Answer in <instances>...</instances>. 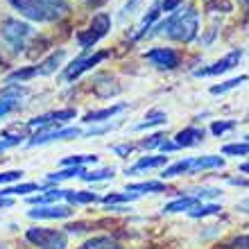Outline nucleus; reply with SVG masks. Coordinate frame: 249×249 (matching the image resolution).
Listing matches in <instances>:
<instances>
[{
	"instance_id": "nucleus-22",
	"label": "nucleus",
	"mask_w": 249,
	"mask_h": 249,
	"mask_svg": "<svg viewBox=\"0 0 249 249\" xmlns=\"http://www.w3.org/2000/svg\"><path fill=\"white\" fill-rule=\"evenodd\" d=\"M79 249H123V247L109 236H95V238H89Z\"/></svg>"
},
{
	"instance_id": "nucleus-7",
	"label": "nucleus",
	"mask_w": 249,
	"mask_h": 249,
	"mask_svg": "<svg viewBox=\"0 0 249 249\" xmlns=\"http://www.w3.org/2000/svg\"><path fill=\"white\" fill-rule=\"evenodd\" d=\"M77 116L75 109H59V111H50L43 113V116H36L27 123L30 129H48V127H64L68 120H72Z\"/></svg>"
},
{
	"instance_id": "nucleus-17",
	"label": "nucleus",
	"mask_w": 249,
	"mask_h": 249,
	"mask_svg": "<svg viewBox=\"0 0 249 249\" xmlns=\"http://www.w3.org/2000/svg\"><path fill=\"white\" fill-rule=\"evenodd\" d=\"M64 59H66V50H57V53H53L50 57H46V59L36 66V75H53V72H57V68L61 66Z\"/></svg>"
},
{
	"instance_id": "nucleus-32",
	"label": "nucleus",
	"mask_w": 249,
	"mask_h": 249,
	"mask_svg": "<svg viewBox=\"0 0 249 249\" xmlns=\"http://www.w3.org/2000/svg\"><path fill=\"white\" fill-rule=\"evenodd\" d=\"M222 154L224 157H247L249 154V143H229L222 147Z\"/></svg>"
},
{
	"instance_id": "nucleus-11",
	"label": "nucleus",
	"mask_w": 249,
	"mask_h": 249,
	"mask_svg": "<svg viewBox=\"0 0 249 249\" xmlns=\"http://www.w3.org/2000/svg\"><path fill=\"white\" fill-rule=\"evenodd\" d=\"M27 215L32 220H64L72 215V209L68 204H46V206H34L27 211Z\"/></svg>"
},
{
	"instance_id": "nucleus-12",
	"label": "nucleus",
	"mask_w": 249,
	"mask_h": 249,
	"mask_svg": "<svg viewBox=\"0 0 249 249\" xmlns=\"http://www.w3.org/2000/svg\"><path fill=\"white\" fill-rule=\"evenodd\" d=\"M204 136H206V131L202 127H186V129L177 131L175 143H177V147H195L204 141Z\"/></svg>"
},
{
	"instance_id": "nucleus-15",
	"label": "nucleus",
	"mask_w": 249,
	"mask_h": 249,
	"mask_svg": "<svg viewBox=\"0 0 249 249\" xmlns=\"http://www.w3.org/2000/svg\"><path fill=\"white\" fill-rule=\"evenodd\" d=\"M127 109L124 102H118V105H111V107H105V109H100V111H89L84 116V123L89 124H95V123H105V120L113 118L116 113H123Z\"/></svg>"
},
{
	"instance_id": "nucleus-25",
	"label": "nucleus",
	"mask_w": 249,
	"mask_h": 249,
	"mask_svg": "<svg viewBox=\"0 0 249 249\" xmlns=\"http://www.w3.org/2000/svg\"><path fill=\"white\" fill-rule=\"evenodd\" d=\"M165 190V184L163 181H141V184H129L127 186V193H163Z\"/></svg>"
},
{
	"instance_id": "nucleus-33",
	"label": "nucleus",
	"mask_w": 249,
	"mask_h": 249,
	"mask_svg": "<svg viewBox=\"0 0 249 249\" xmlns=\"http://www.w3.org/2000/svg\"><path fill=\"white\" fill-rule=\"evenodd\" d=\"M98 161V157L95 154H77V157H68L61 161V165H66V168H75V165H84V163H95Z\"/></svg>"
},
{
	"instance_id": "nucleus-46",
	"label": "nucleus",
	"mask_w": 249,
	"mask_h": 249,
	"mask_svg": "<svg viewBox=\"0 0 249 249\" xmlns=\"http://www.w3.org/2000/svg\"><path fill=\"white\" fill-rule=\"evenodd\" d=\"M138 2H141V0H129V2H127V7H124V14H129V9H134Z\"/></svg>"
},
{
	"instance_id": "nucleus-30",
	"label": "nucleus",
	"mask_w": 249,
	"mask_h": 249,
	"mask_svg": "<svg viewBox=\"0 0 249 249\" xmlns=\"http://www.w3.org/2000/svg\"><path fill=\"white\" fill-rule=\"evenodd\" d=\"M220 206L217 204H197V206H193V209L188 211L190 217H206V215H217L220 213Z\"/></svg>"
},
{
	"instance_id": "nucleus-40",
	"label": "nucleus",
	"mask_w": 249,
	"mask_h": 249,
	"mask_svg": "<svg viewBox=\"0 0 249 249\" xmlns=\"http://www.w3.org/2000/svg\"><path fill=\"white\" fill-rule=\"evenodd\" d=\"M181 2H184V0H163V2H161V12L172 14L179 5H181Z\"/></svg>"
},
{
	"instance_id": "nucleus-35",
	"label": "nucleus",
	"mask_w": 249,
	"mask_h": 249,
	"mask_svg": "<svg viewBox=\"0 0 249 249\" xmlns=\"http://www.w3.org/2000/svg\"><path fill=\"white\" fill-rule=\"evenodd\" d=\"M236 127V120H215V123L211 124V134H215V136H222L227 134L229 129Z\"/></svg>"
},
{
	"instance_id": "nucleus-34",
	"label": "nucleus",
	"mask_w": 249,
	"mask_h": 249,
	"mask_svg": "<svg viewBox=\"0 0 249 249\" xmlns=\"http://www.w3.org/2000/svg\"><path fill=\"white\" fill-rule=\"evenodd\" d=\"M136 193H111V195L102 197V202L107 206H113V204H124V202H131V199H136Z\"/></svg>"
},
{
	"instance_id": "nucleus-41",
	"label": "nucleus",
	"mask_w": 249,
	"mask_h": 249,
	"mask_svg": "<svg viewBox=\"0 0 249 249\" xmlns=\"http://www.w3.org/2000/svg\"><path fill=\"white\" fill-rule=\"evenodd\" d=\"M159 150L163 152V154H170V152H175V150H179V147H177V143H175V141H168V138H165L163 143L159 145Z\"/></svg>"
},
{
	"instance_id": "nucleus-8",
	"label": "nucleus",
	"mask_w": 249,
	"mask_h": 249,
	"mask_svg": "<svg viewBox=\"0 0 249 249\" xmlns=\"http://www.w3.org/2000/svg\"><path fill=\"white\" fill-rule=\"evenodd\" d=\"M79 134H82V129H77V127H48V129L36 131V134L30 138V145L36 147V145H46V143H53V141L77 138Z\"/></svg>"
},
{
	"instance_id": "nucleus-10",
	"label": "nucleus",
	"mask_w": 249,
	"mask_h": 249,
	"mask_svg": "<svg viewBox=\"0 0 249 249\" xmlns=\"http://www.w3.org/2000/svg\"><path fill=\"white\" fill-rule=\"evenodd\" d=\"M109 57V53H95L91 54V57H82V59H75L68 68L64 71V79H68V82H72V79H77L79 75H84L86 71H93L98 64H102V61Z\"/></svg>"
},
{
	"instance_id": "nucleus-37",
	"label": "nucleus",
	"mask_w": 249,
	"mask_h": 249,
	"mask_svg": "<svg viewBox=\"0 0 249 249\" xmlns=\"http://www.w3.org/2000/svg\"><path fill=\"white\" fill-rule=\"evenodd\" d=\"M20 177H23V170H7L0 175V186L12 184V181H20Z\"/></svg>"
},
{
	"instance_id": "nucleus-16",
	"label": "nucleus",
	"mask_w": 249,
	"mask_h": 249,
	"mask_svg": "<svg viewBox=\"0 0 249 249\" xmlns=\"http://www.w3.org/2000/svg\"><path fill=\"white\" fill-rule=\"evenodd\" d=\"M159 16H161V5H154V7L150 9V12H147V14L143 16V20L138 23L136 32H134V36H131V39L138 41V39H143V36H147L152 27L157 25V18H159Z\"/></svg>"
},
{
	"instance_id": "nucleus-4",
	"label": "nucleus",
	"mask_w": 249,
	"mask_h": 249,
	"mask_svg": "<svg viewBox=\"0 0 249 249\" xmlns=\"http://www.w3.org/2000/svg\"><path fill=\"white\" fill-rule=\"evenodd\" d=\"M27 243H32L39 249H66L68 247V233L59 229H48V227H30L25 231Z\"/></svg>"
},
{
	"instance_id": "nucleus-39",
	"label": "nucleus",
	"mask_w": 249,
	"mask_h": 249,
	"mask_svg": "<svg viewBox=\"0 0 249 249\" xmlns=\"http://www.w3.org/2000/svg\"><path fill=\"white\" fill-rule=\"evenodd\" d=\"M23 138L20 136H5V138H0V152H5L9 150V147H14V145H18Z\"/></svg>"
},
{
	"instance_id": "nucleus-42",
	"label": "nucleus",
	"mask_w": 249,
	"mask_h": 249,
	"mask_svg": "<svg viewBox=\"0 0 249 249\" xmlns=\"http://www.w3.org/2000/svg\"><path fill=\"white\" fill-rule=\"evenodd\" d=\"M46 2H48V5H53V7H57L61 14L68 12V7H71V5H68V0H46Z\"/></svg>"
},
{
	"instance_id": "nucleus-6",
	"label": "nucleus",
	"mask_w": 249,
	"mask_h": 249,
	"mask_svg": "<svg viewBox=\"0 0 249 249\" xmlns=\"http://www.w3.org/2000/svg\"><path fill=\"white\" fill-rule=\"evenodd\" d=\"M243 59V50L236 48V50H231L229 54H224L222 59L213 61L211 66H204V68H197L195 71V77H217V75H224V72L233 71L238 64Z\"/></svg>"
},
{
	"instance_id": "nucleus-44",
	"label": "nucleus",
	"mask_w": 249,
	"mask_h": 249,
	"mask_svg": "<svg viewBox=\"0 0 249 249\" xmlns=\"http://www.w3.org/2000/svg\"><path fill=\"white\" fill-rule=\"evenodd\" d=\"M12 204H14L12 197H0V211H2V209H9Z\"/></svg>"
},
{
	"instance_id": "nucleus-28",
	"label": "nucleus",
	"mask_w": 249,
	"mask_h": 249,
	"mask_svg": "<svg viewBox=\"0 0 249 249\" xmlns=\"http://www.w3.org/2000/svg\"><path fill=\"white\" fill-rule=\"evenodd\" d=\"M36 77V66H27V68H18V71H14L7 75V84H14V82H27V79Z\"/></svg>"
},
{
	"instance_id": "nucleus-43",
	"label": "nucleus",
	"mask_w": 249,
	"mask_h": 249,
	"mask_svg": "<svg viewBox=\"0 0 249 249\" xmlns=\"http://www.w3.org/2000/svg\"><path fill=\"white\" fill-rule=\"evenodd\" d=\"M131 150H134V145H118V147H113V152H116V154H120V157L129 154Z\"/></svg>"
},
{
	"instance_id": "nucleus-36",
	"label": "nucleus",
	"mask_w": 249,
	"mask_h": 249,
	"mask_svg": "<svg viewBox=\"0 0 249 249\" xmlns=\"http://www.w3.org/2000/svg\"><path fill=\"white\" fill-rule=\"evenodd\" d=\"M165 141V136L161 134V131H157V134H152V136H147L145 141H141V147H145V150H154V147H159V145Z\"/></svg>"
},
{
	"instance_id": "nucleus-48",
	"label": "nucleus",
	"mask_w": 249,
	"mask_h": 249,
	"mask_svg": "<svg viewBox=\"0 0 249 249\" xmlns=\"http://www.w3.org/2000/svg\"><path fill=\"white\" fill-rule=\"evenodd\" d=\"M245 138H247V143H249V134H247V136H245Z\"/></svg>"
},
{
	"instance_id": "nucleus-29",
	"label": "nucleus",
	"mask_w": 249,
	"mask_h": 249,
	"mask_svg": "<svg viewBox=\"0 0 249 249\" xmlns=\"http://www.w3.org/2000/svg\"><path fill=\"white\" fill-rule=\"evenodd\" d=\"M34 190H39V184H34V181H27V184H18V186H12V188H2V190H0V197L27 195V193H34Z\"/></svg>"
},
{
	"instance_id": "nucleus-45",
	"label": "nucleus",
	"mask_w": 249,
	"mask_h": 249,
	"mask_svg": "<svg viewBox=\"0 0 249 249\" xmlns=\"http://www.w3.org/2000/svg\"><path fill=\"white\" fill-rule=\"evenodd\" d=\"M229 184L231 186H249V181H247V179H231Z\"/></svg>"
},
{
	"instance_id": "nucleus-13",
	"label": "nucleus",
	"mask_w": 249,
	"mask_h": 249,
	"mask_svg": "<svg viewBox=\"0 0 249 249\" xmlns=\"http://www.w3.org/2000/svg\"><path fill=\"white\" fill-rule=\"evenodd\" d=\"M23 95H25V89L9 86V89L2 93V98H0V118H2V116H7V113H12L14 109L18 107Z\"/></svg>"
},
{
	"instance_id": "nucleus-3",
	"label": "nucleus",
	"mask_w": 249,
	"mask_h": 249,
	"mask_svg": "<svg viewBox=\"0 0 249 249\" xmlns=\"http://www.w3.org/2000/svg\"><path fill=\"white\" fill-rule=\"evenodd\" d=\"M7 2L20 16H25L27 20H34V23H54V20L61 18L59 9L48 5L46 0H7Z\"/></svg>"
},
{
	"instance_id": "nucleus-31",
	"label": "nucleus",
	"mask_w": 249,
	"mask_h": 249,
	"mask_svg": "<svg viewBox=\"0 0 249 249\" xmlns=\"http://www.w3.org/2000/svg\"><path fill=\"white\" fill-rule=\"evenodd\" d=\"M113 175H116L113 168H102V170H91V172L86 170L79 179H84V181H105V179H111Z\"/></svg>"
},
{
	"instance_id": "nucleus-23",
	"label": "nucleus",
	"mask_w": 249,
	"mask_h": 249,
	"mask_svg": "<svg viewBox=\"0 0 249 249\" xmlns=\"http://www.w3.org/2000/svg\"><path fill=\"white\" fill-rule=\"evenodd\" d=\"M100 197L89 190H66V202L68 204H93L98 202Z\"/></svg>"
},
{
	"instance_id": "nucleus-21",
	"label": "nucleus",
	"mask_w": 249,
	"mask_h": 249,
	"mask_svg": "<svg viewBox=\"0 0 249 249\" xmlns=\"http://www.w3.org/2000/svg\"><path fill=\"white\" fill-rule=\"evenodd\" d=\"M163 165H168V154H161V157H143L141 161H136V165L131 168V172L152 170V168H163Z\"/></svg>"
},
{
	"instance_id": "nucleus-2",
	"label": "nucleus",
	"mask_w": 249,
	"mask_h": 249,
	"mask_svg": "<svg viewBox=\"0 0 249 249\" xmlns=\"http://www.w3.org/2000/svg\"><path fill=\"white\" fill-rule=\"evenodd\" d=\"M34 36V30L30 23H23L18 18H5L0 23V39L12 53H23Z\"/></svg>"
},
{
	"instance_id": "nucleus-24",
	"label": "nucleus",
	"mask_w": 249,
	"mask_h": 249,
	"mask_svg": "<svg viewBox=\"0 0 249 249\" xmlns=\"http://www.w3.org/2000/svg\"><path fill=\"white\" fill-rule=\"evenodd\" d=\"M190 159H181V161H177V163H172V165H165L163 172H161V177L163 179H172V177H179V175H188L190 170Z\"/></svg>"
},
{
	"instance_id": "nucleus-18",
	"label": "nucleus",
	"mask_w": 249,
	"mask_h": 249,
	"mask_svg": "<svg viewBox=\"0 0 249 249\" xmlns=\"http://www.w3.org/2000/svg\"><path fill=\"white\" fill-rule=\"evenodd\" d=\"M59 199H66V190L50 188V190H46L43 195L30 197V204H34V206H46V204H57Z\"/></svg>"
},
{
	"instance_id": "nucleus-5",
	"label": "nucleus",
	"mask_w": 249,
	"mask_h": 249,
	"mask_svg": "<svg viewBox=\"0 0 249 249\" xmlns=\"http://www.w3.org/2000/svg\"><path fill=\"white\" fill-rule=\"evenodd\" d=\"M109 30H111V16L107 12H100L93 16V20L89 23V27L86 30H82V32L75 36L77 39V46L79 48H91L95 46L100 39H105L107 34H109Z\"/></svg>"
},
{
	"instance_id": "nucleus-38",
	"label": "nucleus",
	"mask_w": 249,
	"mask_h": 249,
	"mask_svg": "<svg viewBox=\"0 0 249 249\" xmlns=\"http://www.w3.org/2000/svg\"><path fill=\"white\" fill-rule=\"evenodd\" d=\"M229 249H249V233H245V236H236L233 240H231Z\"/></svg>"
},
{
	"instance_id": "nucleus-14",
	"label": "nucleus",
	"mask_w": 249,
	"mask_h": 249,
	"mask_svg": "<svg viewBox=\"0 0 249 249\" xmlns=\"http://www.w3.org/2000/svg\"><path fill=\"white\" fill-rule=\"evenodd\" d=\"M213 168H224V159L222 157H215V154L193 157V159H190L188 175H195V172H202V170H213Z\"/></svg>"
},
{
	"instance_id": "nucleus-27",
	"label": "nucleus",
	"mask_w": 249,
	"mask_h": 249,
	"mask_svg": "<svg viewBox=\"0 0 249 249\" xmlns=\"http://www.w3.org/2000/svg\"><path fill=\"white\" fill-rule=\"evenodd\" d=\"M247 79H249L247 75H238V77H231V79H227V82H222V84L211 86V95H224V93L231 91V89H236V86L245 84Z\"/></svg>"
},
{
	"instance_id": "nucleus-26",
	"label": "nucleus",
	"mask_w": 249,
	"mask_h": 249,
	"mask_svg": "<svg viewBox=\"0 0 249 249\" xmlns=\"http://www.w3.org/2000/svg\"><path fill=\"white\" fill-rule=\"evenodd\" d=\"M86 172L84 165H75V168H64L59 172H50L48 175V181H64V179H72V177H82Z\"/></svg>"
},
{
	"instance_id": "nucleus-20",
	"label": "nucleus",
	"mask_w": 249,
	"mask_h": 249,
	"mask_svg": "<svg viewBox=\"0 0 249 249\" xmlns=\"http://www.w3.org/2000/svg\"><path fill=\"white\" fill-rule=\"evenodd\" d=\"M199 204V199H197L195 195H186V197H179V199H175V202L165 204V213H184V211H190L193 206H197Z\"/></svg>"
},
{
	"instance_id": "nucleus-1",
	"label": "nucleus",
	"mask_w": 249,
	"mask_h": 249,
	"mask_svg": "<svg viewBox=\"0 0 249 249\" xmlns=\"http://www.w3.org/2000/svg\"><path fill=\"white\" fill-rule=\"evenodd\" d=\"M150 34H165L168 39L177 41V43H190L197 39L199 34V14L195 7H186V9H175L168 14L163 23H157L152 27Z\"/></svg>"
},
{
	"instance_id": "nucleus-47",
	"label": "nucleus",
	"mask_w": 249,
	"mask_h": 249,
	"mask_svg": "<svg viewBox=\"0 0 249 249\" xmlns=\"http://www.w3.org/2000/svg\"><path fill=\"white\" fill-rule=\"evenodd\" d=\"M240 172H245V175H249V163H243V165H240Z\"/></svg>"
},
{
	"instance_id": "nucleus-19",
	"label": "nucleus",
	"mask_w": 249,
	"mask_h": 249,
	"mask_svg": "<svg viewBox=\"0 0 249 249\" xmlns=\"http://www.w3.org/2000/svg\"><path fill=\"white\" fill-rule=\"evenodd\" d=\"M165 123H168V113L161 111V109H152L150 113H145L143 123L136 124V131L150 129V127H157V124H165Z\"/></svg>"
},
{
	"instance_id": "nucleus-9",
	"label": "nucleus",
	"mask_w": 249,
	"mask_h": 249,
	"mask_svg": "<svg viewBox=\"0 0 249 249\" xmlns=\"http://www.w3.org/2000/svg\"><path fill=\"white\" fill-rule=\"evenodd\" d=\"M143 59L161 71H175L179 66V54L172 48H152V50L143 53Z\"/></svg>"
}]
</instances>
